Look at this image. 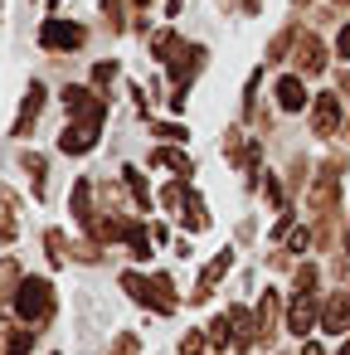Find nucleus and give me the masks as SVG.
I'll use <instances>...</instances> for the list:
<instances>
[{
  "label": "nucleus",
  "instance_id": "1",
  "mask_svg": "<svg viewBox=\"0 0 350 355\" xmlns=\"http://www.w3.org/2000/svg\"><path fill=\"white\" fill-rule=\"evenodd\" d=\"M15 311L25 316V326H44L54 316V287L44 277H25L15 292Z\"/></svg>",
  "mask_w": 350,
  "mask_h": 355
},
{
  "label": "nucleus",
  "instance_id": "2",
  "mask_svg": "<svg viewBox=\"0 0 350 355\" xmlns=\"http://www.w3.org/2000/svg\"><path fill=\"white\" fill-rule=\"evenodd\" d=\"M83 40H88V30L73 25V20H44V30H40V44L44 49H78Z\"/></svg>",
  "mask_w": 350,
  "mask_h": 355
},
{
  "label": "nucleus",
  "instance_id": "3",
  "mask_svg": "<svg viewBox=\"0 0 350 355\" xmlns=\"http://www.w3.org/2000/svg\"><path fill=\"white\" fill-rule=\"evenodd\" d=\"M98 137H103V122H78V127H64V137H59V151H69V156H83V151H93V146H98Z\"/></svg>",
  "mask_w": 350,
  "mask_h": 355
},
{
  "label": "nucleus",
  "instance_id": "4",
  "mask_svg": "<svg viewBox=\"0 0 350 355\" xmlns=\"http://www.w3.org/2000/svg\"><path fill=\"white\" fill-rule=\"evenodd\" d=\"M64 103H69V112H78V122H103V98H93V93H83V88H64Z\"/></svg>",
  "mask_w": 350,
  "mask_h": 355
},
{
  "label": "nucleus",
  "instance_id": "5",
  "mask_svg": "<svg viewBox=\"0 0 350 355\" xmlns=\"http://www.w3.org/2000/svg\"><path fill=\"white\" fill-rule=\"evenodd\" d=\"M229 336H234V350H253V311L248 306H229Z\"/></svg>",
  "mask_w": 350,
  "mask_h": 355
},
{
  "label": "nucleus",
  "instance_id": "6",
  "mask_svg": "<svg viewBox=\"0 0 350 355\" xmlns=\"http://www.w3.org/2000/svg\"><path fill=\"white\" fill-rule=\"evenodd\" d=\"M316 326V306H311V292H297V302H292V311H287V331L292 336H306Z\"/></svg>",
  "mask_w": 350,
  "mask_h": 355
},
{
  "label": "nucleus",
  "instance_id": "7",
  "mask_svg": "<svg viewBox=\"0 0 350 355\" xmlns=\"http://www.w3.org/2000/svg\"><path fill=\"white\" fill-rule=\"evenodd\" d=\"M321 326H326V331H335V336H345V331H350V297H345V292L326 302V311H321Z\"/></svg>",
  "mask_w": 350,
  "mask_h": 355
},
{
  "label": "nucleus",
  "instance_id": "8",
  "mask_svg": "<svg viewBox=\"0 0 350 355\" xmlns=\"http://www.w3.org/2000/svg\"><path fill=\"white\" fill-rule=\"evenodd\" d=\"M277 103H282V112H301V107H306L301 78H277Z\"/></svg>",
  "mask_w": 350,
  "mask_h": 355
},
{
  "label": "nucleus",
  "instance_id": "9",
  "mask_svg": "<svg viewBox=\"0 0 350 355\" xmlns=\"http://www.w3.org/2000/svg\"><path fill=\"white\" fill-rule=\"evenodd\" d=\"M40 107H44V88L35 83V88L25 93V107H20V122H15V137H25V132L35 127V117H40Z\"/></svg>",
  "mask_w": 350,
  "mask_h": 355
},
{
  "label": "nucleus",
  "instance_id": "10",
  "mask_svg": "<svg viewBox=\"0 0 350 355\" xmlns=\"http://www.w3.org/2000/svg\"><path fill=\"white\" fill-rule=\"evenodd\" d=\"M151 166H170L175 175H190V171H195V161H190L185 151H175V146H161V151H151Z\"/></svg>",
  "mask_w": 350,
  "mask_h": 355
},
{
  "label": "nucleus",
  "instance_id": "11",
  "mask_svg": "<svg viewBox=\"0 0 350 355\" xmlns=\"http://www.w3.org/2000/svg\"><path fill=\"white\" fill-rule=\"evenodd\" d=\"M335 122H340V103H335V98L326 93V98L316 103V122H311V127H316V132L326 137V132H335Z\"/></svg>",
  "mask_w": 350,
  "mask_h": 355
},
{
  "label": "nucleus",
  "instance_id": "12",
  "mask_svg": "<svg viewBox=\"0 0 350 355\" xmlns=\"http://www.w3.org/2000/svg\"><path fill=\"white\" fill-rule=\"evenodd\" d=\"M297 59H301V69H306V73H321V69H326V49H321V40H311V35H306V44H301V54H297Z\"/></svg>",
  "mask_w": 350,
  "mask_h": 355
},
{
  "label": "nucleus",
  "instance_id": "13",
  "mask_svg": "<svg viewBox=\"0 0 350 355\" xmlns=\"http://www.w3.org/2000/svg\"><path fill=\"white\" fill-rule=\"evenodd\" d=\"M277 306H282V302H277V292L268 287V292L258 297V326H263V336H272V321H277Z\"/></svg>",
  "mask_w": 350,
  "mask_h": 355
},
{
  "label": "nucleus",
  "instance_id": "14",
  "mask_svg": "<svg viewBox=\"0 0 350 355\" xmlns=\"http://www.w3.org/2000/svg\"><path fill=\"white\" fill-rule=\"evenodd\" d=\"M151 54H156L161 64H175V59H180V40L166 30V35H156V40H151Z\"/></svg>",
  "mask_w": 350,
  "mask_h": 355
},
{
  "label": "nucleus",
  "instance_id": "15",
  "mask_svg": "<svg viewBox=\"0 0 350 355\" xmlns=\"http://www.w3.org/2000/svg\"><path fill=\"white\" fill-rule=\"evenodd\" d=\"M180 219H185L190 229H204V224H209V214L200 209V195H185V205H180Z\"/></svg>",
  "mask_w": 350,
  "mask_h": 355
},
{
  "label": "nucleus",
  "instance_id": "16",
  "mask_svg": "<svg viewBox=\"0 0 350 355\" xmlns=\"http://www.w3.org/2000/svg\"><path fill=\"white\" fill-rule=\"evenodd\" d=\"M122 180H127V190L137 195V205H151V185L141 180V171H122Z\"/></svg>",
  "mask_w": 350,
  "mask_h": 355
},
{
  "label": "nucleus",
  "instance_id": "17",
  "mask_svg": "<svg viewBox=\"0 0 350 355\" xmlns=\"http://www.w3.org/2000/svg\"><path fill=\"white\" fill-rule=\"evenodd\" d=\"M229 263H234V253H229V248H224V253H219V258H214V263H209V268H204V287H214V282H219V277H224V272H229Z\"/></svg>",
  "mask_w": 350,
  "mask_h": 355
},
{
  "label": "nucleus",
  "instance_id": "18",
  "mask_svg": "<svg viewBox=\"0 0 350 355\" xmlns=\"http://www.w3.org/2000/svg\"><path fill=\"white\" fill-rule=\"evenodd\" d=\"M151 132H156V137H166V141H190V132H185L180 122H151Z\"/></svg>",
  "mask_w": 350,
  "mask_h": 355
},
{
  "label": "nucleus",
  "instance_id": "19",
  "mask_svg": "<svg viewBox=\"0 0 350 355\" xmlns=\"http://www.w3.org/2000/svg\"><path fill=\"white\" fill-rule=\"evenodd\" d=\"M30 345H35V336H30V331H15L10 345H6V355H30Z\"/></svg>",
  "mask_w": 350,
  "mask_h": 355
},
{
  "label": "nucleus",
  "instance_id": "20",
  "mask_svg": "<svg viewBox=\"0 0 350 355\" xmlns=\"http://www.w3.org/2000/svg\"><path fill=\"white\" fill-rule=\"evenodd\" d=\"M180 350H185V355H204V336H200V331H190V336H185V345H180Z\"/></svg>",
  "mask_w": 350,
  "mask_h": 355
},
{
  "label": "nucleus",
  "instance_id": "21",
  "mask_svg": "<svg viewBox=\"0 0 350 355\" xmlns=\"http://www.w3.org/2000/svg\"><path fill=\"white\" fill-rule=\"evenodd\" d=\"M335 54H340V59H350V25L335 35Z\"/></svg>",
  "mask_w": 350,
  "mask_h": 355
},
{
  "label": "nucleus",
  "instance_id": "22",
  "mask_svg": "<svg viewBox=\"0 0 350 355\" xmlns=\"http://www.w3.org/2000/svg\"><path fill=\"white\" fill-rule=\"evenodd\" d=\"M103 10H107L112 25H122V0H103Z\"/></svg>",
  "mask_w": 350,
  "mask_h": 355
},
{
  "label": "nucleus",
  "instance_id": "23",
  "mask_svg": "<svg viewBox=\"0 0 350 355\" xmlns=\"http://www.w3.org/2000/svg\"><path fill=\"white\" fill-rule=\"evenodd\" d=\"M93 78H98V83H107V78H117V64H98V69H93Z\"/></svg>",
  "mask_w": 350,
  "mask_h": 355
},
{
  "label": "nucleus",
  "instance_id": "24",
  "mask_svg": "<svg viewBox=\"0 0 350 355\" xmlns=\"http://www.w3.org/2000/svg\"><path fill=\"white\" fill-rule=\"evenodd\" d=\"M185 6H190V0H170V6H166V10H170V15H180Z\"/></svg>",
  "mask_w": 350,
  "mask_h": 355
},
{
  "label": "nucleus",
  "instance_id": "25",
  "mask_svg": "<svg viewBox=\"0 0 350 355\" xmlns=\"http://www.w3.org/2000/svg\"><path fill=\"white\" fill-rule=\"evenodd\" d=\"M301 355H321V345H311V340H306V350H301Z\"/></svg>",
  "mask_w": 350,
  "mask_h": 355
},
{
  "label": "nucleus",
  "instance_id": "26",
  "mask_svg": "<svg viewBox=\"0 0 350 355\" xmlns=\"http://www.w3.org/2000/svg\"><path fill=\"white\" fill-rule=\"evenodd\" d=\"M335 355H350V340H345V345H340V350H335Z\"/></svg>",
  "mask_w": 350,
  "mask_h": 355
},
{
  "label": "nucleus",
  "instance_id": "27",
  "mask_svg": "<svg viewBox=\"0 0 350 355\" xmlns=\"http://www.w3.org/2000/svg\"><path fill=\"white\" fill-rule=\"evenodd\" d=\"M345 253H350V229H345Z\"/></svg>",
  "mask_w": 350,
  "mask_h": 355
},
{
  "label": "nucleus",
  "instance_id": "28",
  "mask_svg": "<svg viewBox=\"0 0 350 355\" xmlns=\"http://www.w3.org/2000/svg\"><path fill=\"white\" fill-rule=\"evenodd\" d=\"M137 6H151V0H137Z\"/></svg>",
  "mask_w": 350,
  "mask_h": 355
}]
</instances>
